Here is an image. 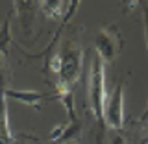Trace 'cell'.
<instances>
[{
  "instance_id": "obj_10",
  "label": "cell",
  "mask_w": 148,
  "mask_h": 144,
  "mask_svg": "<svg viewBox=\"0 0 148 144\" xmlns=\"http://www.w3.org/2000/svg\"><path fill=\"white\" fill-rule=\"evenodd\" d=\"M80 129H82L80 120H78V122L67 124V128H65V131H63L61 139L58 141V144H69V142H72V139H76V135L80 133Z\"/></svg>"
},
{
  "instance_id": "obj_6",
  "label": "cell",
  "mask_w": 148,
  "mask_h": 144,
  "mask_svg": "<svg viewBox=\"0 0 148 144\" xmlns=\"http://www.w3.org/2000/svg\"><path fill=\"white\" fill-rule=\"evenodd\" d=\"M56 92H58V100L63 104V107L67 109V115L71 118V122H78L76 118V111H74V92H72V85L65 83L61 80L56 81Z\"/></svg>"
},
{
  "instance_id": "obj_1",
  "label": "cell",
  "mask_w": 148,
  "mask_h": 144,
  "mask_svg": "<svg viewBox=\"0 0 148 144\" xmlns=\"http://www.w3.org/2000/svg\"><path fill=\"white\" fill-rule=\"evenodd\" d=\"M89 83H87V92H89V102L92 115L96 117L98 122H104V109L108 102V92H106V67L104 61L95 55L91 59V68H89Z\"/></svg>"
},
{
  "instance_id": "obj_3",
  "label": "cell",
  "mask_w": 148,
  "mask_h": 144,
  "mask_svg": "<svg viewBox=\"0 0 148 144\" xmlns=\"http://www.w3.org/2000/svg\"><path fill=\"white\" fill-rule=\"evenodd\" d=\"M124 118H126V111H124V85L117 83L111 96L106 102L104 109V120L111 129H122L124 128Z\"/></svg>"
},
{
  "instance_id": "obj_12",
  "label": "cell",
  "mask_w": 148,
  "mask_h": 144,
  "mask_svg": "<svg viewBox=\"0 0 148 144\" xmlns=\"http://www.w3.org/2000/svg\"><path fill=\"white\" fill-rule=\"evenodd\" d=\"M143 22H145V43L148 50V6L143 8Z\"/></svg>"
},
{
  "instance_id": "obj_5",
  "label": "cell",
  "mask_w": 148,
  "mask_h": 144,
  "mask_svg": "<svg viewBox=\"0 0 148 144\" xmlns=\"http://www.w3.org/2000/svg\"><path fill=\"white\" fill-rule=\"evenodd\" d=\"M4 94H6V100H15V102H18V104L30 105V107L35 109V111H39L43 100H46V94H43V92H39V91L6 89V91H4Z\"/></svg>"
},
{
  "instance_id": "obj_13",
  "label": "cell",
  "mask_w": 148,
  "mask_h": 144,
  "mask_svg": "<svg viewBox=\"0 0 148 144\" xmlns=\"http://www.w3.org/2000/svg\"><path fill=\"white\" fill-rule=\"evenodd\" d=\"M111 144H128V142L122 135H113L111 137Z\"/></svg>"
},
{
  "instance_id": "obj_8",
  "label": "cell",
  "mask_w": 148,
  "mask_h": 144,
  "mask_svg": "<svg viewBox=\"0 0 148 144\" xmlns=\"http://www.w3.org/2000/svg\"><path fill=\"white\" fill-rule=\"evenodd\" d=\"M41 9H43L46 18L63 22L65 15H67V9H69V2H63V0H45V2H41Z\"/></svg>"
},
{
  "instance_id": "obj_7",
  "label": "cell",
  "mask_w": 148,
  "mask_h": 144,
  "mask_svg": "<svg viewBox=\"0 0 148 144\" xmlns=\"http://www.w3.org/2000/svg\"><path fill=\"white\" fill-rule=\"evenodd\" d=\"M0 144H15L9 126V115H8V100L4 91H0Z\"/></svg>"
},
{
  "instance_id": "obj_11",
  "label": "cell",
  "mask_w": 148,
  "mask_h": 144,
  "mask_svg": "<svg viewBox=\"0 0 148 144\" xmlns=\"http://www.w3.org/2000/svg\"><path fill=\"white\" fill-rule=\"evenodd\" d=\"M9 81V68H8V57L0 54V91L8 89Z\"/></svg>"
},
{
  "instance_id": "obj_14",
  "label": "cell",
  "mask_w": 148,
  "mask_h": 144,
  "mask_svg": "<svg viewBox=\"0 0 148 144\" xmlns=\"http://www.w3.org/2000/svg\"><path fill=\"white\" fill-rule=\"evenodd\" d=\"M137 144H148V133H146L145 137H141V141H139Z\"/></svg>"
},
{
  "instance_id": "obj_15",
  "label": "cell",
  "mask_w": 148,
  "mask_h": 144,
  "mask_svg": "<svg viewBox=\"0 0 148 144\" xmlns=\"http://www.w3.org/2000/svg\"><path fill=\"white\" fill-rule=\"evenodd\" d=\"M95 144H104V142H102V135L96 137V142H95Z\"/></svg>"
},
{
  "instance_id": "obj_2",
  "label": "cell",
  "mask_w": 148,
  "mask_h": 144,
  "mask_svg": "<svg viewBox=\"0 0 148 144\" xmlns=\"http://www.w3.org/2000/svg\"><path fill=\"white\" fill-rule=\"evenodd\" d=\"M59 78L69 85H74L82 76V68H83V50L78 43H67L63 46V50L59 52Z\"/></svg>"
},
{
  "instance_id": "obj_4",
  "label": "cell",
  "mask_w": 148,
  "mask_h": 144,
  "mask_svg": "<svg viewBox=\"0 0 148 144\" xmlns=\"http://www.w3.org/2000/svg\"><path fill=\"white\" fill-rule=\"evenodd\" d=\"M95 48L96 55L102 59L104 63H113L115 57L119 54V41L117 33H113V28L109 30H100L95 37Z\"/></svg>"
},
{
  "instance_id": "obj_17",
  "label": "cell",
  "mask_w": 148,
  "mask_h": 144,
  "mask_svg": "<svg viewBox=\"0 0 148 144\" xmlns=\"http://www.w3.org/2000/svg\"><path fill=\"white\" fill-rule=\"evenodd\" d=\"M146 115H148V105H146Z\"/></svg>"
},
{
  "instance_id": "obj_9",
  "label": "cell",
  "mask_w": 148,
  "mask_h": 144,
  "mask_svg": "<svg viewBox=\"0 0 148 144\" xmlns=\"http://www.w3.org/2000/svg\"><path fill=\"white\" fill-rule=\"evenodd\" d=\"M11 43V24H9V17L4 18L2 26H0V54L8 57V46Z\"/></svg>"
},
{
  "instance_id": "obj_16",
  "label": "cell",
  "mask_w": 148,
  "mask_h": 144,
  "mask_svg": "<svg viewBox=\"0 0 148 144\" xmlns=\"http://www.w3.org/2000/svg\"><path fill=\"white\" fill-rule=\"evenodd\" d=\"M69 144H78V142H74V141H72V142H69Z\"/></svg>"
}]
</instances>
